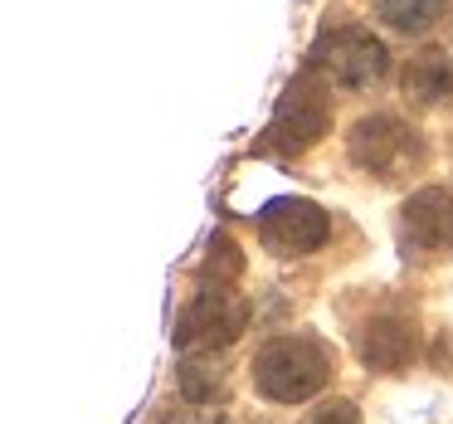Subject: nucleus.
<instances>
[{
  "mask_svg": "<svg viewBox=\"0 0 453 424\" xmlns=\"http://www.w3.org/2000/svg\"><path fill=\"white\" fill-rule=\"evenodd\" d=\"M254 390L273 405H307L312 395L326 390L332 381V351L317 336H273L258 346L254 366Z\"/></svg>",
  "mask_w": 453,
  "mask_h": 424,
  "instance_id": "f257e3e1",
  "label": "nucleus"
},
{
  "mask_svg": "<svg viewBox=\"0 0 453 424\" xmlns=\"http://www.w3.org/2000/svg\"><path fill=\"white\" fill-rule=\"evenodd\" d=\"M332 127V79L317 73L307 64L293 83L283 89L273 108V122L264 132V151H278V157H297V151L317 147Z\"/></svg>",
  "mask_w": 453,
  "mask_h": 424,
  "instance_id": "f03ea898",
  "label": "nucleus"
},
{
  "mask_svg": "<svg viewBox=\"0 0 453 424\" xmlns=\"http://www.w3.org/2000/svg\"><path fill=\"white\" fill-rule=\"evenodd\" d=\"M317 73H326L332 83L351 93H365V89H380L385 73H390V50L375 40V30L365 25H326L317 35L312 54H307Z\"/></svg>",
  "mask_w": 453,
  "mask_h": 424,
  "instance_id": "7ed1b4c3",
  "label": "nucleus"
},
{
  "mask_svg": "<svg viewBox=\"0 0 453 424\" xmlns=\"http://www.w3.org/2000/svg\"><path fill=\"white\" fill-rule=\"evenodd\" d=\"M346 151L365 176L400 181L424 161V142L410 122H400L395 112H365L351 132H346Z\"/></svg>",
  "mask_w": 453,
  "mask_h": 424,
  "instance_id": "20e7f679",
  "label": "nucleus"
},
{
  "mask_svg": "<svg viewBox=\"0 0 453 424\" xmlns=\"http://www.w3.org/2000/svg\"><path fill=\"white\" fill-rule=\"evenodd\" d=\"M244 327H249V303L234 293V283L205 278L200 293L186 303V312H180V322H176V346L190 356H210V351H219V346L239 342Z\"/></svg>",
  "mask_w": 453,
  "mask_h": 424,
  "instance_id": "39448f33",
  "label": "nucleus"
},
{
  "mask_svg": "<svg viewBox=\"0 0 453 424\" xmlns=\"http://www.w3.org/2000/svg\"><path fill=\"white\" fill-rule=\"evenodd\" d=\"M254 225H258L264 249H268V254H278V258L317 254V249L332 239V220H326V210L312 205V200H303V196L268 200V205L254 215Z\"/></svg>",
  "mask_w": 453,
  "mask_h": 424,
  "instance_id": "423d86ee",
  "label": "nucleus"
},
{
  "mask_svg": "<svg viewBox=\"0 0 453 424\" xmlns=\"http://www.w3.org/2000/svg\"><path fill=\"white\" fill-rule=\"evenodd\" d=\"M400 235H404V249L453 258V196L439 186L414 190L400 205Z\"/></svg>",
  "mask_w": 453,
  "mask_h": 424,
  "instance_id": "0eeeda50",
  "label": "nucleus"
},
{
  "mask_svg": "<svg viewBox=\"0 0 453 424\" xmlns=\"http://www.w3.org/2000/svg\"><path fill=\"white\" fill-rule=\"evenodd\" d=\"M361 361L371 366V371H385V375L404 371V366L414 361V327L395 312L375 317L361 332Z\"/></svg>",
  "mask_w": 453,
  "mask_h": 424,
  "instance_id": "6e6552de",
  "label": "nucleus"
},
{
  "mask_svg": "<svg viewBox=\"0 0 453 424\" xmlns=\"http://www.w3.org/2000/svg\"><path fill=\"white\" fill-rule=\"evenodd\" d=\"M400 93L410 103H419V108H434V103L453 98V54H443V50L414 54L400 73Z\"/></svg>",
  "mask_w": 453,
  "mask_h": 424,
  "instance_id": "1a4fd4ad",
  "label": "nucleus"
},
{
  "mask_svg": "<svg viewBox=\"0 0 453 424\" xmlns=\"http://www.w3.org/2000/svg\"><path fill=\"white\" fill-rule=\"evenodd\" d=\"M443 5L449 0H375V15L395 35H424L443 20Z\"/></svg>",
  "mask_w": 453,
  "mask_h": 424,
  "instance_id": "9d476101",
  "label": "nucleus"
},
{
  "mask_svg": "<svg viewBox=\"0 0 453 424\" xmlns=\"http://www.w3.org/2000/svg\"><path fill=\"white\" fill-rule=\"evenodd\" d=\"M307 424H361V410H356L351 400H326L312 410V420Z\"/></svg>",
  "mask_w": 453,
  "mask_h": 424,
  "instance_id": "9b49d317",
  "label": "nucleus"
},
{
  "mask_svg": "<svg viewBox=\"0 0 453 424\" xmlns=\"http://www.w3.org/2000/svg\"><path fill=\"white\" fill-rule=\"evenodd\" d=\"M180 424H225L215 410H180Z\"/></svg>",
  "mask_w": 453,
  "mask_h": 424,
  "instance_id": "f8f14e48",
  "label": "nucleus"
}]
</instances>
